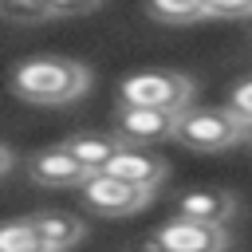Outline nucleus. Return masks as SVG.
Listing matches in <instances>:
<instances>
[{"instance_id":"f3484780","label":"nucleus","mask_w":252,"mask_h":252,"mask_svg":"<svg viewBox=\"0 0 252 252\" xmlns=\"http://www.w3.org/2000/svg\"><path fill=\"white\" fill-rule=\"evenodd\" d=\"M102 0H47V8H51V16H87V12H94Z\"/></svg>"},{"instance_id":"6ab92c4d","label":"nucleus","mask_w":252,"mask_h":252,"mask_svg":"<svg viewBox=\"0 0 252 252\" xmlns=\"http://www.w3.org/2000/svg\"><path fill=\"white\" fill-rule=\"evenodd\" d=\"M240 138H248V142H252V122H240Z\"/></svg>"},{"instance_id":"a211bd4d","label":"nucleus","mask_w":252,"mask_h":252,"mask_svg":"<svg viewBox=\"0 0 252 252\" xmlns=\"http://www.w3.org/2000/svg\"><path fill=\"white\" fill-rule=\"evenodd\" d=\"M8 169H12V150H8V146H0V177H4Z\"/></svg>"},{"instance_id":"f8f14e48","label":"nucleus","mask_w":252,"mask_h":252,"mask_svg":"<svg viewBox=\"0 0 252 252\" xmlns=\"http://www.w3.org/2000/svg\"><path fill=\"white\" fill-rule=\"evenodd\" d=\"M0 252H47L32 220H4L0 224Z\"/></svg>"},{"instance_id":"f257e3e1","label":"nucleus","mask_w":252,"mask_h":252,"mask_svg":"<svg viewBox=\"0 0 252 252\" xmlns=\"http://www.w3.org/2000/svg\"><path fill=\"white\" fill-rule=\"evenodd\" d=\"M87 87H91V71L63 55H35L12 71V91L24 102H39V106L75 102Z\"/></svg>"},{"instance_id":"6e6552de","label":"nucleus","mask_w":252,"mask_h":252,"mask_svg":"<svg viewBox=\"0 0 252 252\" xmlns=\"http://www.w3.org/2000/svg\"><path fill=\"white\" fill-rule=\"evenodd\" d=\"M28 173L32 181L47 185V189H67V185H79L87 177V169L63 150V146H51V150H39L32 161H28Z\"/></svg>"},{"instance_id":"0eeeda50","label":"nucleus","mask_w":252,"mask_h":252,"mask_svg":"<svg viewBox=\"0 0 252 252\" xmlns=\"http://www.w3.org/2000/svg\"><path fill=\"white\" fill-rule=\"evenodd\" d=\"M102 169L114 173V177H122V181H130V185H142V189H150V193H154V189L161 185V177H165L161 158H150L146 150H134V146H118Z\"/></svg>"},{"instance_id":"39448f33","label":"nucleus","mask_w":252,"mask_h":252,"mask_svg":"<svg viewBox=\"0 0 252 252\" xmlns=\"http://www.w3.org/2000/svg\"><path fill=\"white\" fill-rule=\"evenodd\" d=\"M154 244H158V252H224L228 248V232L217 228V224L173 217L154 232Z\"/></svg>"},{"instance_id":"aec40b11","label":"nucleus","mask_w":252,"mask_h":252,"mask_svg":"<svg viewBox=\"0 0 252 252\" xmlns=\"http://www.w3.org/2000/svg\"><path fill=\"white\" fill-rule=\"evenodd\" d=\"M248 20H252V16H248Z\"/></svg>"},{"instance_id":"9d476101","label":"nucleus","mask_w":252,"mask_h":252,"mask_svg":"<svg viewBox=\"0 0 252 252\" xmlns=\"http://www.w3.org/2000/svg\"><path fill=\"white\" fill-rule=\"evenodd\" d=\"M28 220L35 224L39 240L47 244V252H71V248L83 244V236H87V224H83L79 217H71V213H35V217H28Z\"/></svg>"},{"instance_id":"f03ea898","label":"nucleus","mask_w":252,"mask_h":252,"mask_svg":"<svg viewBox=\"0 0 252 252\" xmlns=\"http://www.w3.org/2000/svg\"><path fill=\"white\" fill-rule=\"evenodd\" d=\"M173 138L197 154H217L240 142V118L228 106H185L173 122Z\"/></svg>"},{"instance_id":"1a4fd4ad","label":"nucleus","mask_w":252,"mask_h":252,"mask_svg":"<svg viewBox=\"0 0 252 252\" xmlns=\"http://www.w3.org/2000/svg\"><path fill=\"white\" fill-rule=\"evenodd\" d=\"M236 213V197L224 189H193L177 197V217L185 220H201V224H217L224 228V220Z\"/></svg>"},{"instance_id":"7ed1b4c3","label":"nucleus","mask_w":252,"mask_h":252,"mask_svg":"<svg viewBox=\"0 0 252 252\" xmlns=\"http://www.w3.org/2000/svg\"><path fill=\"white\" fill-rule=\"evenodd\" d=\"M193 98V83L181 71H138L122 79V106H158L181 114Z\"/></svg>"},{"instance_id":"2eb2a0df","label":"nucleus","mask_w":252,"mask_h":252,"mask_svg":"<svg viewBox=\"0 0 252 252\" xmlns=\"http://www.w3.org/2000/svg\"><path fill=\"white\" fill-rule=\"evenodd\" d=\"M205 16H220V20H248V16H252V0H205Z\"/></svg>"},{"instance_id":"4468645a","label":"nucleus","mask_w":252,"mask_h":252,"mask_svg":"<svg viewBox=\"0 0 252 252\" xmlns=\"http://www.w3.org/2000/svg\"><path fill=\"white\" fill-rule=\"evenodd\" d=\"M0 16L12 24H39L51 20V8L47 0H0Z\"/></svg>"},{"instance_id":"dca6fc26","label":"nucleus","mask_w":252,"mask_h":252,"mask_svg":"<svg viewBox=\"0 0 252 252\" xmlns=\"http://www.w3.org/2000/svg\"><path fill=\"white\" fill-rule=\"evenodd\" d=\"M228 110H232L240 122H252V79H244V83L228 94Z\"/></svg>"},{"instance_id":"ddd939ff","label":"nucleus","mask_w":252,"mask_h":252,"mask_svg":"<svg viewBox=\"0 0 252 252\" xmlns=\"http://www.w3.org/2000/svg\"><path fill=\"white\" fill-rule=\"evenodd\" d=\"M150 16L165 24H193L205 16V0H150Z\"/></svg>"},{"instance_id":"9b49d317","label":"nucleus","mask_w":252,"mask_h":252,"mask_svg":"<svg viewBox=\"0 0 252 252\" xmlns=\"http://www.w3.org/2000/svg\"><path fill=\"white\" fill-rule=\"evenodd\" d=\"M118 146H122V142H118L114 134H75V138H67V142H63V150H67V154H71L87 173L102 169Z\"/></svg>"},{"instance_id":"20e7f679","label":"nucleus","mask_w":252,"mask_h":252,"mask_svg":"<svg viewBox=\"0 0 252 252\" xmlns=\"http://www.w3.org/2000/svg\"><path fill=\"white\" fill-rule=\"evenodd\" d=\"M79 185H83V201H87V209H91L94 217H106V220L130 217V213L146 209V201H150V189L130 185V181H122V177H114V173H106V169L87 173Z\"/></svg>"},{"instance_id":"423d86ee","label":"nucleus","mask_w":252,"mask_h":252,"mask_svg":"<svg viewBox=\"0 0 252 252\" xmlns=\"http://www.w3.org/2000/svg\"><path fill=\"white\" fill-rule=\"evenodd\" d=\"M173 110H158V106H122L118 110V138L122 142H165L173 138Z\"/></svg>"}]
</instances>
